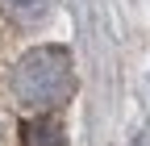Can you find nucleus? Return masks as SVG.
Segmentation results:
<instances>
[{
	"label": "nucleus",
	"mask_w": 150,
	"mask_h": 146,
	"mask_svg": "<svg viewBox=\"0 0 150 146\" xmlns=\"http://www.w3.org/2000/svg\"><path fill=\"white\" fill-rule=\"evenodd\" d=\"M54 9V0H0V13L13 25H42Z\"/></svg>",
	"instance_id": "7ed1b4c3"
},
{
	"label": "nucleus",
	"mask_w": 150,
	"mask_h": 146,
	"mask_svg": "<svg viewBox=\"0 0 150 146\" xmlns=\"http://www.w3.org/2000/svg\"><path fill=\"white\" fill-rule=\"evenodd\" d=\"M21 146H67V130L59 117H29L21 125Z\"/></svg>",
	"instance_id": "f03ea898"
},
{
	"label": "nucleus",
	"mask_w": 150,
	"mask_h": 146,
	"mask_svg": "<svg viewBox=\"0 0 150 146\" xmlns=\"http://www.w3.org/2000/svg\"><path fill=\"white\" fill-rule=\"evenodd\" d=\"M8 88H13V100L21 108H33V113L59 108L75 92L71 50L67 46H38V50L21 54L13 75H8Z\"/></svg>",
	"instance_id": "f257e3e1"
}]
</instances>
